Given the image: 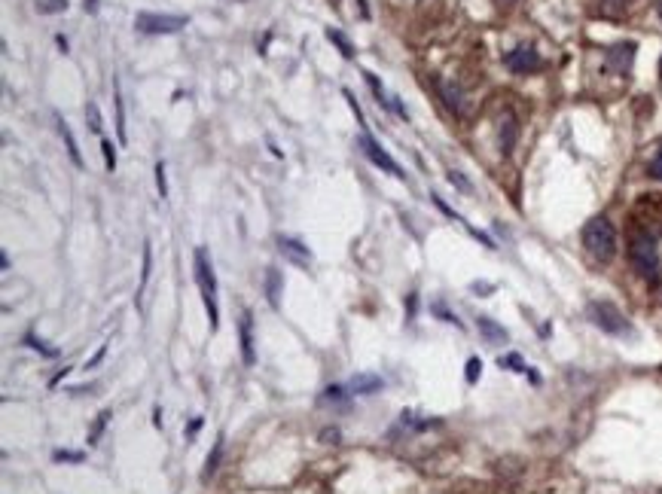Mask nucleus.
Masks as SVG:
<instances>
[{
  "mask_svg": "<svg viewBox=\"0 0 662 494\" xmlns=\"http://www.w3.org/2000/svg\"><path fill=\"white\" fill-rule=\"evenodd\" d=\"M629 263L650 287L662 284V260H659V247H656V235L653 232H644V229L632 232V238H629Z\"/></svg>",
  "mask_w": 662,
  "mask_h": 494,
  "instance_id": "obj_1",
  "label": "nucleus"
},
{
  "mask_svg": "<svg viewBox=\"0 0 662 494\" xmlns=\"http://www.w3.org/2000/svg\"><path fill=\"white\" fill-rule=\"evenodd\" d=\"M583 247L595 263H611L617 257V229L608 217H592L583 226Z\"/></svg>",
  "mask_w": 662,
  "mask_h": 494,
  "instance_id": "obj_2",
  "label": "nucleus"
},
{
  "mask_svg": "<svg viewBox=\"0 0 662 494\" xmlns=\"http://www.w3.org/2000/svg\"><path fill=\"white\" fill-rule=\"evenodd\" d=\"M193 269H196V284H199L202 299H205V308H208L211 330H217V275H214V266H211V260H208L205 247H196Z\"/></svg>",
  "mask_w": 662,
  "mask_h": 494,
  "instance_id": "obj_3",
  "label": "nucleus"
},
{
  "mask_svg": "<svg viewBox=\"0 0 662 494\" xmlns=\"http://www.w3.org/2000/svg\"><path fill=\"white\" fill-rule=\"evenodd\" d=\"M586 315H589V321H592L598 330H605V333H611V336H629V333H632L629 318L620 312L614 302H589V305H586Z\"/></svg>",
  "mask_w": 662,
  "mask_h": 494,
  "instance_id": "obj_4",
  "label": "nucleus"
},
{
  "mask_svg": "<svg viewBox=\"0 0 662 494\" xmlns=\"http://www.w3.org/2000/svg\"><path fill=\"white\" fill-rule=\"evenodd\" d=\"M187 16H168V13H138L135 28L141 34H177L187 28Z\"/></svg>",
  "mask_w": 662,
  "mask_h": 494,
  "instance_id": "obj_5",
  "label": "nucleus"
},
{
  "mask_svg": "<svg viewBox=\"0 0 662 494\" xmlns=\"http://www.w3.org/2000/svg\"><path fill=\"white\" fill-rule=\"evenodd\" d=\"M504 65H507L513 74H534V71L544 68V58H540V52H537L534 46L522 43V46H516L513 52L504 55Z\"/></svg>",
  "mask_w": 662,
  "mask_h": 494,
  "instance_id": "obj_6",
  "label": "nucleus"
},
{
  "mask_svg": "<svg viewBox=\"0 0 662 494\" xmlns=\"http://www.w3.org/2000/svg\"><path fill=\"white\" fill-rule=\"evenodd\" d=\"M357 147L364 150V156H367V159H370L373 165L385 168V171H388V174H394V177H403V168H400V165H397V162H394V159H391V156H388V153H385V150H382V147H379V144H376V141L370 138V135H367V132L360 135Z\"/></svg>",
  "mask_w": 662,
  "mask_h": 494,
  "instance_id": "obj_7",
  "label": "nucleus"
},
{
  "mask_svg": "<svg viewBox=\"0 0 662 494\" xmlns=\"http://www.w3.org/2000/svg\"><path fill=\"white\" fill-rule=\"evenodd\" d=\"M238 342H242V360L254 366L257 354H254V315L251 312H245L242 321H238Z\"/></svg>",
  "mask_w": 662,
  "mask_h": 494,
  "instance_id": "obj_8",
  "label": "nucleus"
},
{
  "mask_svg": "<svg viewBox=\"0 0 662 494\" xmlns=\"http://www.w3.org/2000/svg\"><path fill=\"white\" fill-rule=\"evenodd\" d=\"M278 247H281V254L287 257V260H293L296 266H312V254H309V247H303L296 238H278Z\"/></svg>",
  "mask_w": 662,
  "mask_h": 494,
  "instance_id": "obj_9",
  "label": "nucleus"
},
{
  "mask_svg": "<svg viewBox=\"0 0 662 494\" xmlns=\"http://www.w3.org/2000/svg\"><path fill=\"white\" fill-rule=\"evenodd\" d=\"M382 379L379 376H373V373H357L351 382H348V391L351 394H360V397H370V394H376V391H382Z\"/></svg>",
  "mask_w": 662,
  "mask_h": 494,
  "instance_id": "obj_10",
  "label": "nucleus"
},
{
  "mask_svg": "<svg viewBox=\"0 0 662 494\" xmlns=\"http://www.w3.org/2000/svg\"><path fill=\"white\" fill-rule=\"evenodd\" d=\"M608 61L620 74H626L632 68V61H635V43H620V46L608 49Z\"/></svg>",
  "mask_w": 662,
  "mask_h": 494,
  "instance_id": "obj_11",
  "label": "nucleus"
},
{
  "mask_svg": "<svg viewBox=\"0 0 662 494\" xmlns=\"http://www.w3.org/2000/svg\"><path fill=\"white\" fill-rule=\"evenodd\" d=\"M440 95H443V101H446V107H449L452 113H458V116L467 113V101H464V92H461L458 86L440 80Z\"/></svg>",
  "mask_w": 662,
  "mask_h": 494,
  "instance_id": "obj_12",
  "label": "nucleus"
},
{
  "mask_svg": "<svg viewBox=\"0 0 662 494\" xmlns=\"http://www.w3.org/2000/svg\"><path fill=\"white\" fill-rule=\"evenodd\" d=\"M516 135H519V126H516V116L513 113H504L501 116V129H498V141H501V150L510 153L516 147Z\"/></svg>",
  "mask_w": 662,
  "mask_h": 494,
  "instance_id": "obj_13",
  "label": "nucleus"
},
{
  "mask_svg": "<svg viewBox=\"0 0 662 494\" xmlns=\"http://www.w3.org/2000/svg\"><path fill=\"white\" fill-rule=\"evenodd\" d=\"M58 132H62V138H65V147H68V153H71V159H74V165L77 168H83V156H80V147H77V138H74V132H71V126L68 122L58 116Z\"/></svg>",
  "mask_w": 662,
  "mask_h": 494,
  "instance_id": "obj_14",
  "label": "nucleus"
},
{
  "mask_svg": "<svg viewBox=\"0 0 662 494\" xmlns=\"http://www.w3.org/2000/svg\"><path fill=\"white\" fill-rule=\"evenodd\" d=\"M281 287H284L281 272L278 269H266V296H269L272 308H278V302H281Z\"/></svg>",
  "mask_w": 662,
  "mask_h": 494,
  "instance_id": "obj_15",
  "label": "nucleus"
},
{
  "mask_svg": "<svg viewBox=\"0 0 662 494\" xmlns=\"http://www.w3.org/2000/svg\"><path fill=\"white\" fill-rule=\"evenodd\" d=\"M479 333H483L489 342H507V330L498 327L492 318H479Z\"/></svg>",
  "mask_w": 662,
  "mask_h": 494,
  "instance_id": "obj_16",
  "label": "nucleus"
},
{
  "mask_svg": "<svg viewBox=\"0 0 662 494\" xmlns=\"http://www.w3.org/2000/svg\"><path fill=\"white\" fill-rule=\"evenodd\" d=\"M498 363H501L504 369H507V366H513V373H528V376H531V382H540V379H537V373H531V369L522 363V357H519V354H507V357H501Z\"/></svg>",
  "mask_w": 662,
  "mask_h": 494,
  "instance_id": "obj_17",
  "label": "nucleus"
},
{
  "mask_svg": "<svg viewBox=\"0 0 662 494\" xmlns=\"http://www.w3.org/2000/svg\"><path fill=\"white\" fill-rule=\"evenodd\" d=\"M632 7V0H601V13L605 16H623Z\"/></svg>",
  "mask_w": 662,
  "mask_h": 494,
  "instance_id": "obj_18",
  "label": "nucleus"
},
{
  "mask_svg": "<svg viewBox=\"0 0 662 494\" xmlns=\"http://www.w3.org/2000/svg\"><path fill=\"white\" fill-rule=\"evenodd\" d=\"M68 10V0H37V13L49 16V13H65Z\"/></svg>",
  "mask_w": 662,
  "mask_h": 494,
  "instance_id": "obj_19",
  "label": "nucleus"
},
{
  "mask_svg": "<svg viewBox=\"0 0 662 494\" xmlns=\"http://www.w3.org/2000/svg\"><path fill=\"white\" fill-rule=\"evenodd\" d=\"M220 455H223V437H217V443H214V452L208 455V464H205V476H214V473H217Z\"/></svg>",
  "mask_w": 662,
  "mask_h": 494,
  "instance_id": "obj_20",
  "label": "nucleus"
},
{
  "mask_svg": "<svg viewBox=\"0 0 662 494\" xmlns=\"http://www.w3.org/2000/svg\"><path fill=\"white\" fill-rule=\"evenodd\" d=\"M113 101H116V110H119V144H126V113H123V98H119V86H116V92H113Z\"/></svg>",
  "mask_w": 662,
  "mask_h": 494,
  "instance_id": "obj_21",
  "label": "nucleus"
},
{
  "mask_svg": "<svg viewBox=\"0 0 662 494\" xmlns=\"http://www.w3.org/2000/svg\"><path fill=\"white\" fill-rule=\"evenodd\" d=\"M327 37H330V40H333V43H336V46L342 49V55H345V58H351V55H354L351 43H348V40H345V37H342L339 31H333V28H330V31H327Z\"/></svg>",
  "mask_w": 662,
  "mask_h": 494,
  "instance_id": "obj_22",
  "label": "nucleus"
},
{
  "mask_svg": "<svg viewBox=\"0 0 662 494\" xmlns=\"http://www.w3.org/2000/svg\"><path fill=\"white\" fill-rule=\"evenodd\" d=\"M86 119H89V129H92L95 135H101V113H98V107H95V104H89V107H86Z\"/></svg>",
  "mask_w": 662,
  "mask_h": 494,
  "instance_id": "obj_23",
  "label": "nucleus"
},
{
  "mask_svg": "<svg viewBox=\"0 0 662 494\" xmlns=\"http://www.w3.org/2000/svg\"><path fill=\"white\" fill-rule=\"evenodd\" d=\"M25 342L34 348V351H40V354H46V357H58V351L55 348H46V342H40L37 336H25Z\"/></svg>",
  "mask_w": 662,
  "mask_h": 494,
  "instance_id": "obj_24",
  "label": "nucleus"
},
{
  "mask_svg": "<svg viewBox=\"0 0 662 494\" xmlns=\"http://www.w3.org/2000/svg\"><path fill=\"white\" fill-rule=\"evenodd\" d=\"M150 269H153V251H150V244H144V272H141V287L150 281Z\"/></svg>",
  "mask_w": 662,
  "mask_h": 494,
  "instance_id": "obj_25",
  "label": "nucleus"
},
{
  "mask_svg": "<svg viewBox=\"0 0 662 494\" xmlns=\"http://www.w3.org/2000/svg\"><path fill=\"white\" fill-rule=\"evenodd\" d=\"M101 153H104V165H107V171H113V168H116V153H113V144H110V141H101Z\"/></svg>",
  "mask_w": 662,
  "mask_h": 494,
  "instance_id": "obj_26",
  "label": "nucleus"
},
{
  "mask_svg": "<svg viewBox=\"0 0 662 494\" xmlns=\"http://www.w3.org/2000/svg\"><path fill=\"white\" fill-rule=\"evenodd\" d=\"M156 190H159V196H162V199L168 196V183H165V165H162V162L156 165Z\"/></svg>",
  "mask_w": 662,
  "mask_h": 494,
  "instance_id": "obj_27",
  "label": "nucleus"
},
{
  "mask_svg": "<svg viewBox=\"0 0 662 494\" xmlns=\"http://www.w3.org/2000/svg\"><path fill=\"white\" fill-rule=\"evenodd\" d=\"M107 418H110V412H101V415H98V424H95V430H92V434H89V446H95V440L101 437V430H104Z\"/></svg>",
  "mask_w": 662,
  "mask_h": 494,
  "instance_id": "obj_28",
  "label": "nucleus"
},
{
  "mask_svg": "<svg viewBox=\"0 0 662 494\" xmlns=\"http://www.w3.org/2000/svg\"><path fill=\"white\" fill-rule=\"evenodd\" d=\"M479 369H483V363H479L476 357L467 360V382H476L479 379Z\"/></svg>",
  "mask_w": 662,
  "mask_h": 494,
  "instance_id": "obj_29",
  "label": "nucleus"
},
{
  "mask_svg": "<svg viewBox=\"0 0 662 494\" xmlns=\"http://www.w3.org/2000/svg\"><path fill=\"white\" fill-rule=\"evenodd\" d=\"M52 458H55V461H74V464H80V461H83V452H62V449H58Z\"/></svg>",
  "mask_w": 662,
  "mask_h": 494,
  "instance_id": "obj_30",
  "label": "nucleus"
},
{
  "mask_svg": "<svg viewBox=\"0 0 662 494\" xmlns=\"http://www.w3.org/2000/svg\"><path fill=\"white\" fill-rule=\"evenodd\" d=\"M364 77H367V83L373 86V92H376V98H379V104H388V101H385V92H382V86H379V80H376L373 74H364Z\"/></svg>",
  "mask_w": 662,
  "mask_h": 494,
  "instance_id": "obj_31",
  "label": "nucleus"
},
{
  "mask_svg": "<svg viewBox=\"0 0 662 494\" xmlns=\"http://www.w3.org/2000/svg\"><path fill=\"white\" fill-rule=\"evenodd\" d=\"M650 177L662 180V150H659V153H656V159L650 162Z\"/></svg>",
  "mask_w": 662,
  "mask_h": 494,
  "instance_id": "obj_32",
  "label": "nucleus"
},
{
  "mask_svg": "<svg viewBox=\"0 0 662 494\" xmlns=\"http://www.w3.org/2000/svg\"><path fill=\"white\" fill-rule=\"evenodd\" d=\"M98 10V0H86V13H95Z\"/></svg>",
  "mask_w": 662,
  "mask_h": 494,
  "instance_id": "obj_33",
  "label": "nucleus"
},
{
  "mask_svg": "<svg viewBox=\"0 0 662 494\" xmlns=\"http://www.w3.org/2000/svg\"><path fill=\"white\" fill-rule=\"evenodd\" d=\"M495 4H501V7H507V4H513V0H495Z\"/></svg>",
  "mask_w": 662,
  "mask_h": 494,
  "instance_id": "obj_34",
  "label": "nucleus"
},
{
  "mask_svg": "<svg viewBox=\"0 0 662 494\" xmlns=\"http://www.w3.org/2000/svg\"><path fill=\"white\" fill-rule=\"evenodd\" d=\"M656 10H659V13H662V0H656Z\"/></svg>",
  "mask_w": 662,
  "mask_h": 494,
  "instance_id": "obj_35",
  "label": "nucleus"
}]
</instances>
